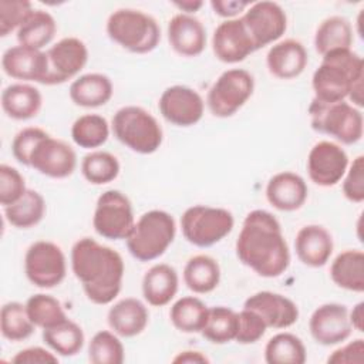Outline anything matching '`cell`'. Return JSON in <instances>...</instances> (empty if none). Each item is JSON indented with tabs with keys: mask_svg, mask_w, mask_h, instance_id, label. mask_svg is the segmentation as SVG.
Returning <instances> with one entry per match:
<instances>
[{
	"mask_svg": "<svg viewBox=\"0 0 364 364\" xmlns=\"http://www.w3.org/2000/svg\"><path fill=\"white\" fill-rule=\"evenodd\" d=\"M235 249L245 266L266 279L282 276L290 266V250L280 222L264 209L246 215Z\"/></svg>",
	"mask_w": 364,
	"mask_h": 364,
	"instance_id": "obj_1",
	"label": "cell"
},
{
	"mask_svg": "<svg viewBox=\"0 0 364 364\" xmlns=\"http://www.w3.org/2000/svg\"><path fill=\"white\" fill-rule=\"evenodd\" d=\"M71 270L87 299L100 306L119 294L125 273L122 256L92 237H81L71 247Z\"/></svg>",
	"mask_w": 364,
	"mask_h": 364,
	"instance_id": "obj_2",
	"label": "cell"
},
{
	"mask_svg": "<svg viewBox=\"0 0 364 364\" xmlns=\"http://www.w3.org/2000/svg\"><path fill=\"white\" fill-rule=\"evenodd\" d=\"M360 82H364V61L351 48L334 50L323 55L311 77L314 98L323 102L346 101Z\"/></svg>",
	"mask_w": 364,
	"mask_h": 364,
	"instance_id": "obj_3",
	"label": "cell"
},
{
	"mask_svg": "<svg viewBox=\"0 0 364 364\" xmlns=\"http://www.w3.org/2000/svg\"><path fill=\"white\" fill-rule=\"evenodd\" d=\"M176 236V223L171 213L152 209L139 216L125 239L127 249L139 262H152L161 257Z\"/></svg>",
	"mask_w": 364,
	"mask_h": 364,
	"instance_id": "obj_4",
	"label": "cell"
},
{
	"mask_svg": "<svg viewBox=\"0 0 364 364\" xmlns=\"http://www.w3.org/2000/svg\"><path fill=\"white\" fill-rule=\"evenodd\" d=\"M108 37L135 54H146L161 41V27L148 13L135 9H118L107 20Z\"/></svg>",
	"mask_w": 364,
	"mask_h": 364,
	"instance_id": "obj_5",
	"label": "cell"
},
{
	"mask_svg": "<svg viewBox=\"0 0 364 364\" xmlns=\"http://www.w3.org/2000/svg\"><path fill=\"white\" fill-rule=\"evenodd\" d=\"M111 128L122 145L142 155L156 152L164 141V131L158 119L138 105L119 108L112 117Z\"/></svg>",
	"mask_w": 364,
	"mask_h": 364,
	"instance_id": "obj_6",
	"label": "cell"
},
{
	"mask_svg": "<svg viewBox=\"0 0 364 364\" xmlns=\"http://www.w3.org/2000/svg\"><path fill=\"white\" fill-rule=\"evenodd\" d=\"M311 128L344 145L357 144L363 138L364 118L360 108L347 101L323 102L316 98L309 105Z\"/></svg>",
	"mask_w": 364,
	"mask_h": 364,
	"instance_id": "obj_7",
	"label": "cell"
},
{
	"mask_svg": "<svg viewBox=\"0 0 364 364\" xmlns=\"http://www.w3.org/2000/svg\"><path fill=\"white\" fill-rule=\"evenodd\" d=\"M230 210L218 206L193 205L181 216L183 237L196 247H210L223 240L233 229Z\"/></svg>",
	"mask_w": 364,
	"mask_h": 364,
	"instance_id": "obj_8",
	"label": "cell"
},
{
	"mask_svg": "<svg viewBox=\"0 0 364 364\" xmlns=\"http://www.w3.org/2000/svg\"><path fill=\"white\" fill-rule=\"evenodd\" d=\"M253 91V75L243 68H230L223 71L210 85L206 104L212 115L229 118L247 102Z\"/></svg>",
	"mask_w": 364,
	"mask_h": 364,
	"instance_id": "obj_9",
	"label": "cell"
},
{
	"mask_svg": "<svg viewBox=\"0 0 364 364\" xmlns=\"http://www.w3.org/2000/svg\"><path fill=\"white\" fill-rule=\"evenodd\" d=\"M135 225L129 198L118 189L102 192L95 203L92 228L104 239L125 240Z\"/></svg>",
	"mask_w": 364,
	"mask_h": 364,
	"instance_id": "obj_10",
	"label": "cell"
},
{
	"mask_svg": "<svg viewBox=\"0 0 364 364\" xmlns=\"http://www.w3.org/2000/svg\"><path fill=\"white\" fill-rule=\"evenodd\" d=\"M24 273L27 280L38 289L57 287L67 274L63 249L50 240L31 243L24 255Z\"/></svg>",
	"mask_w": 364,
	"mask_h": 364,
	"instance_id": "obj_11",
	"label": "cell"
},
{
	"mask_svg": "<svg viewBox=\"0 0 364 364\" xmlns=\"http://www.w3.org/2000/svg\"><path fill=\"white\" fill-rule=\"evenodd\" d=\"M256 50L274 44L287 30V14L274 1H255L240 17Z\"/></svg>",
	"mask_w": 364,
	"mask_h": 364,
	"instance_id": "obj_12",
	"label": "cell"
},
{
	"mask_svg": "<svg viewBox=\"0 0 364 364\" xmlns=\"http://www.w3.org/2000/svg\"><path fill=\"white\" fill-rule=\"evenodd\" d=\"M350 165L346 149L333 141H318L307 155V173L313 183L321 188L337 185Z\"/></svg>",
	"mask_w": 364,
	"mask_h": 364,
	"instance_id": "obj_13",
	"label": "cell"
},
{
	"mask_svg": "<svg viewBox=\"0 0 364 364\" xmlns=\"http://www.w3.org/2000/svg\"><path fill=\"white\" fill-rule=\"evenodd\" d=\"M158 108L168 122L186 128L202 119L205 101L196 90L188 85H171L161 94Z\"/></svg>",
	"mask_w": 364,
	"mask_h": 364,
	"instance_id": "obj_14",
	"label": "cell"
},
{
	"mask_svg": "<svg viewBox=\"0 0 364 364\" xmlns=\"http://www.w3.org/2000/svg\"><path fill=\"white\" fill-rule=\"evenodd\" d=\"M48 75L44 85H58L77 77L88 61V48L77 37H64L47 51Z\"/></svg>",
	"mask_w": 364,
	"mask_h": 364,
	"instance_id": "obj_15",
	"label": "cell"
},
{
	"mask_svg": "<svg viewBox=\"0 0 364 364\" xmlns=\"http://www.w3.org/2000/svg\"><path fill=\"white\" fill-rule=\"evenodd\" d=\"M28 166L44 176L64 179L74 173L77 154L67 142L48 134L33 151Z\"/></svg>",
	"mask_w": 364,
	"mask_h": 364,
	"instance_id": "obj_16",
	"label": "cell"
},
{
	"mask_svg": "<svg viewBox=\"0 0 364 364\" xmlns=\"http://www.w3.org/2000/svg\"><path fill=\"white\" fill-rule=\"evenodd\" d=\"M309 330L316 343L336 346L346 341L353 331L348 309L340 303H324L310 316Z\"/></svg>",
	"mask_w": 364,
	"mask_h": 364,
	"instance_id": "obj_17",
	"label": "cell"
},
{
	"mask_svg": "<svg viewBox=\"0 0 364 364\" xmlns=\"http://www.w3.org/2000/svg\"><path fill=\"white\" fill-rule=\"evenodd\" d=\"M212 50L215 57L226 64L240 63L256 51L240 17L225 20L215 28Z\"/></svg>",
	"mask_w": 364,
	"mask_h": 364,
	"instance_id": "obj_18",
	"label": "cell"
},
{
	"mask_svg": "<svg viewBox=\"0 0 364 364\" xmlns=\"http://www.w3.org/2000/svg\"><path fill=\"white\" fill-rule=\"evenodd\" d=\"M1 68L10 78L46 84L48 75L47 53L20 44L10 47L1 55Z\"/></svg>",
	"mask_w": 364,
	"mask_h": 364,
	"instance_id": "obj_19",
	"label": "cell"
},
{
	"mask_svg": "<svg viewBox=\"0 0 364 364\" xmlns=\"http://www.w3.org/2000/svg\"><path fill=\"white\" fill-rule=\"evenodd\" d=\"M243 307L255 310L264 320L267 328L276 330L293 326L300 314L297 304L291 299L269 290H262L249 296L245 300Z\"/></svg>",
	"mask_w": 364,
	"mask_h": 364,
	"instance_id": "obj_20",
	"label": "cell"
},
{
	"mask_svg": "<svg viewBox=\"0 0 364 364\" xmlns=\"http://www.w3.org/2000/svg\"><path fill=\"white\" fill-rule=\"evenodd\" d=\"M166 34L172 50L182 57H198L206 47V28L192 14H175L168 21Z\"/></svg>",
	"mask_w": 364,
	"mask_h": 364,
	"instance_id": "obj_21",
	"label": "cell"
},
{
	"mask_svg": "<svg viewBox=\"0 0 364 364\" xmlns=\"http://www.w3.org/2000/svg\"><path fill=\"white\" fill-rule=\"evenodd\" d=\"M309 196L306 181L294 172L284 171L273 175L266 185V199L277 210L294 212Z\"/></svg>",
	"mask_w": 364,
	"mask_h": 364,
	"instance_id": "obj_22",
	"label": "cell"
},
{
	"mask_svg": "<svg viewBox=\"0 0 364 364\" xmlns=\"http://www.w3.org/2000/svg\"><path fill=\"white\" fill-rule=\"evenodd\" d=\"M309 54L306 47L294 38L274 43L266 55L269 73L279 80H293L307 67Z\"/></svg>",
	"mask_w": 364,
	"mask_h": 364,
	"instance_id": "obj_23",
	"label": "cell"
},
{
	"mask_svg": "<svg viewBox=\"0 0 364 364\" xmlns=\"http://www.w3.org/2000/svg\"><path fill=\"white\" fill-rule=\"evenodd\" d=\"M333 249V236L321 225L311 223L300 228L294 239L296 255L309 267H323L330 260Z\"/></svg>",
	"mask_w": 364,
	"mask_h": 364,
	"instance_id": "obj_24",
	"label": "cell"
},
{
	"mask_svg": "<svg viewBox=\"0 0 364 364\" xmlns=\"http://www.w3.org/2000/svg\"><path fill=\"white\" fill-rule=\"evenodd\" d=\"M107 321L115 334L129 338L141 334L146 328L149 311L141 300L125 297L109 307Z\"/></svg>",
	"mask_w": 364,
	"mask_h": 364,
	"instance_id": "obj_25",
	"label": "cell"
},
{
	"mask_svg": "<svg viewBox=\"0 0 364 364\" xmlns=\"http://www.w3.org/2000/svg\"><path fill=\"white\" fill-rule=\"evenodd\" d=\"M179 287V276L175 267L166 263L151 266L142 277L144 300L152 307H162L171 303Z\"/></svg>",
	"mask_w": 364,
	"mask_h": 364,
	"instance_id": "obj_26",
	"label": "cell"
},
{
	"mask_svg": "<svg viewBox=\"0 0 364 364\" xmlns=\"http://www.w3.org/2000/svg\"><path fill=\"white\" fill-rule=\"evenodd\" d=\"M43 107V95L38 88L27 82L7 85L1 91V108L16 121H27L38 115Z\"/></svg>",
	"mask_w": 364,
	"mask_h": 364,
	"instance_id": "obj_27",
	"label": "cell"
},
{
	"mask_svg": "<svg viewBox=\"0 0 364 364\" xmlns=\"http://www.w3.org/2000/svg\"><path fill=\"white\" fill-rule=\"evenodd\" d=\"M71 101L82 108H98L105 105L114 94V85L108 75L88 73L77 77L68 90Z\"/></svg>",
	"mask_w": 364,
	"mask_h": 364,
	"instance_id": "obj_28",
	"label": "cell"
},
{
	"mask_svg": "<svg viewBox=\"0 0 364 364\" xmlns=\"http://www.w3.org/2000/svg\"><path fill=\"white\" fill-rule=\"evenodd\" d=\"M330 277L340 289L364 291V253L358 249H347L338 253L330 266Z\"/></svg>",
	"mask_w": 364,
	"mask_h": 364,
	"instance_id": "obj_29",
	"label": "cell"
},
{
	"mask_svg": "<svg viewBox=\"0 0 364 364\" xmlns=\"http://www.w3.org/2000/svg\"><path fill=\"white\" fill-rule=\"evenodd\" d=\"M183 283L196 294L213 291L220 282V266L209 255L192 256L183 267Z\"/></svg>",
	"mask_w": 364,
	"mask_h": 364,
	"instance_id": "obj_30",
	"label": "cell"
},
{
	"mask_svg": "<svg viewBox=\"0 0 364 364\" xmlns=\"http://www.w3.org/2000/svg\"><path fill=\"white\" fill-rule=\"evenodd\" d=\"M353 41V26L350 20L343 16L324 18L314 34V48L321 57L334 50L351 48Z\"/></svg>",
	"mask_w": 364,
	"mask_h": 364,
	"instance_id": "obj_31",
	"label": "cell"
},
{
	"mask_svg": "<svg viewBox=\"0 0 364 364\" xmlns=\"http://www.w3.org/2000/svg\"><path fill=\"white\" fill-rule=\"evenodd\" d=\"M57 33V23L54 17L46 10H33L24 23L16 31L20 46L43 50L48 46Z\"/></svg>",
	"mask_w": 364,
	"mask_h": 364,
	"instance_id": "obj_32",
	"label": "cell"
},
{
	"mask_svg": "<svg viewBox=\"0 0 364 364\" xmlns=\"http://www.w3.org/2000/svg\"><path fill=\"white\" fill-rule=\"evenodd\" d=\"M209 307L195 296H183L178 299L171 310L169 318L173 327L182 333H200L208 321Z\"/></svg>",
	"mask_w": 364,
	"mask_h": 364,
	"instance_id": "obj_33",
	"label": "cell"
},
{
	"mask_svg": "<svg viewBox=\"0 0 364 364\" xmlns=\"http://www.w3.org/2000/svg\"><path fill=\"white\" fill-rule=\"evenodd\" d=\"M6 220L17 229H30L38 225L46 215V200L34 189H27L14 203L4 206Z\"/></svg>",
	"mask_w": 364,
	"mask_h": 364,
	"instance_id": "obj_34",
	"label": "cell"
},
{
	"mask_svg": "<svg viewBox=\"0 0 364 364\" xmlns=\"http://www.w3.org/2000/svg\"><path fill=\"white\" fill-rule=\"evenodd\" d=\"M46 346L61 357L77 355L84 347L85 336L80 324L67 318L50 328L43 330Z\"/></svg>",
	"mask_w": 364,
	"mask_h": 364,
	"instance_id": "obj_35",
	"label": "cell"
},
{
	"mask_svg": "<svg viewBox=\"0 0 364 364\" xmlns=\"http://www.w3.org/2000/svg\"><path fill=\"white\" fill-rule=\"evenodd\" d=\"M307 351L300 337L293 333H277L264 347V361L267 364H304Z\"/></svg>",
	"mask_w": 364,
	"mask_h": 364,
	"instance_id": "obj_36",
	"label": "cell"
},
{
	"mask_svg": "<svg viewBox=\"0 0 364 364\" xmlns=\"http://www.w3.org/2000/svg\"><path fill=\"white\" fill-rule=\"evenodd\" d=\"M109 136L108 121L98 114H84L71 127V138L75 145L84 149L102 146Z\"/></svg>",
	"mask_w": 364,
	"mask_h": 364,
	"instance_id": "obj_37",
	"label": "cell"
},
{
	"mask_svg": "<svg viewBox=\"0 0 364 364\" xmlns=\"http://www.w3.org/2000/svg\"><path fill=\"white\" fill-rule=\"evenodd\" d=\"M34 323L31 321L26 304L20 301H7L0 311V331L1 336L13 343L23 341L34 333Z\"/></svg>",
	"mask_w": 364,
	"mask_h": 364,
	"instance_id": "obj_38",
	"label": "cell"
},
{
	"mask_svg": "<svg viewBox=\"0 0 364 364\" xmlns=\"http://www.w3.org/2000/svg\"><path fill=\"white\" fill-rule=\"evenodd\" d=\"M237 324V313L230 307H209L208 321L200 334L212 344H226L236 338Z\"/></svg>",
	"mask_w": 364,
	"mask_h": 364,
	"instance_id": "obj_39",
	"label": "cell"
},
{
	"mask_svg": "<svg viewBox=\"0 0 364 364\" xmlns=\"http://www.w3.org/2000/svg\"><path fill=\"white\" fill-rule=\"evenodd\" d=\"M121 165L115 155L107 151H91L81 161V173L91 185H105L117 179Z\"/></svg>",
	"mask_w": 364,
	"mask_h": 364,
	"instance_id": "obj_40",
	"label": "cell"
},
{
	"mask_svg": "<svg viewBox=\"0 0 364 364\" xmlns=\"http://www.w3.org/2000/svg\"><path fill=\"white\" fill-rule=\"evenodd\" d=\"M26 309L34 326L43 330L68 318L61 301L46 293H36L30 296L26 301Z\"/></svg>",
	"mask_w": 364,
	"mask_h": 364,
	"instance_id": "obj_41",
	"label": "cell"
},
{
	"mask_svg": "<svg viewBox=\"0 0 364 364\" xmlns=\"http://www.w3.org/2000/svg\"><path fill=\"white\" fill-rule=\"evenodd\" d=\"M88 360L92 364H122L125 348L119 336L109 330L97 331L88 344Z\"/></svg>",
	"mask_w": 364,
	"mask_h": 364,
	"instance_id": "obj_42",
	"label": "cell"
},
{
	"mask_svg": "<svg viewBox=\"0 0 364 364\" xmlns=\"http://www.w3.org/2000/svg\"><path fill=\"white\" fill-rule=\"evenodd\" d=\"M33 10L28 0H0V36L17 31Z\"/></svg>",
	"mask_w": 364,
	"mask_h": 364,
	"instance_id": "obj_43",
	"label": "cell"
},
{
	"mask_svg": "<svg viewBox=\"0 0 364 364\" xmlns=\"http://www.w3.org/2000/svg\"><path fill=\"white\" fill-rule=\"evenodd\" d=\"M47 135L48 132L38 127H27L18 131L11 142V154L14 159L21 165L28 166L33 151Z\"/></svg>",
	"mask_w": 364,
	"mask_h": 364,
	"instance_id": "obj_44",
	"label": "cell"
},
{
	"mask_svg": "<svg viewBox=\"0 0 364 364\" xmlns=\"http://www.w3.org/2000/svg\"><path fill=\"white\" fill-rule=\"evenodd\" d=\"M27 191L26 188V181L24 176L18 172V169L1 164L0 165V203L1 206H9L14 202H17L24 192Z\"/></svg>",
	"mask_w": 364,
	"mask_h": 364,
	"instance_id": "obj_45",
	"label": "cell"
},
{
	"mask_svg": "<svg viewBox=\"0 0 364 364\" xmlns=\"http://www.w3.org/2000/svg\"><path fill=\"white\" fill-rule=\"evenodd\" d=\"M239 324L237 334L235 341L239 344H255L257 343L266 333L267 326L264 320L255 310L243 307L237 313Z\"/></svg>",
	"mask_w": 364,
	"mask_h": 364,
	"instance_id": "obj_46",
	"label": "cell"
},
{
	"mask_svg": "<svg viewBox=\"0 0 364 364\" xmlns=\"http://www.w3.org/2000/svg\"><path fill=\"white\" fill-rule=\"evenodd\" d=\"M343 195L353 203L364 200V156L358 155L348 165L343 176Z\"/></svg>",
	"mask_w": 364,
	"mask_h": 364,
	"instance_id": "obj_47",
	"label": "cell"
},
{
	"mask_svg": "<svg viewBox=\"0 0 364 364\" xmlns=\"http://www.w3.org/2000/svg\"><path fill=\"white\" fill-rule=\"evenodd\" d=\"M328 364H363L364 363V340L355 338L327 357Z\"/></svg>",
	"mask_w": 364,
	"mask_h": 364,
	"instance_id": "obj_48",
	"label": "cell"
},
{
	"mask_svg": "<svg viewBox=\"0 0 364 364\" xmlns=\"http://www.w3.org/2000/svg\"><path fill=\"white\" fill-rule=\"evenodd\" d=\"M11 363L16 364H55L58 363V357L54 351L47 350L44 347H27L16 353L11 357Z\"/></svg>",
	"mask_w": 364,
	"mask_h": 364,
	"instance_id": "obj_49",
	"label": "cell"
},
{
	"mask_svg": "<svg viewBox=\"0 0 364 364\" xmlns=\"http://www.w3.org/2000/svg\"><path fill=\"white\" fill-rule=\"evenodd\" d=\"M252 4V1H237V0H213L210 1V7L213 9L215 14L230 20L236 18L237 14L245 10Z\"/></svg>",
	"mask_w": 364,
	"mask_h": 364,
	"instance_id": "obj_50",
	"label": "cell"
},
{
	"mask_svg": "<svg viewBox=\"0 0 364 364\" xmlns=\"http://www.w3.org/2000/svg\"><path fill=\"white\" fill-rule=\"evenodd\" d=\"M209 361L210 360L202 351H198V350H183L172 358V363H179V364H203Z\"/></svg>",
	"mask_w": 364,
	"mask_h": 364,
	"instance_id": "obj_51",
	"label": "cell"
},
{
	"mask_svg": "<svg viewBox=\"0 0 364 364\" xmlns=\"http://www.w3.org/2000/svg\"><path fill=\"white\" fill-rule=\"evenodd\" d=\"M348 318L351 323V327L360 333L364 331V303H357L351 311H348Z\"/></svg>",
	"mask_w": 364,
	"mask_h": 364,
	"instance_id": "obj_52",
	"label": "cell"
},
{
	"mask_svg": "<svg viewBox=\"0 0 364 364\" xmlns=\"http://www.w3.org/2000/svg\"><path fill=\"white\" fill-rule=\"evenodd\" d=\"M175 7H178L181 11H183L185 14H192L195 11H198L202 6H203V1H198V0H185V1H175L173 3Z\"/></svg>",
	"mask_w": 364,
	"mask_h": 364,
	"instance_id": "obj_53",
	"label": "cell"
}]
</instances>
